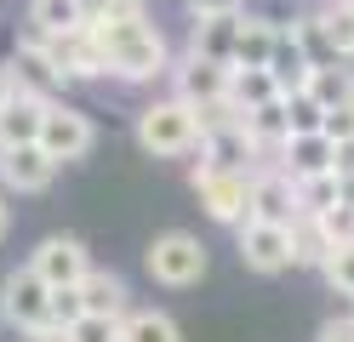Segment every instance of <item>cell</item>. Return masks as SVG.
Segmentation results:
<instances>
[{
    "label": "cell",
    "mask_w": 354,
    "mask_h": 342,
    "mask_svg": "<svg viewBox=\"0 0 354 342\" xmlns=\"http://www.w3.org/2000/svg\"><path fill=\"white\" fill-rule=\"evenodd\" d=\"M12 91H17V86H12V75H6V68H0V108L12 103Z\"/></svg>",
    "instance_id": "obj_42"
},
{
    "label": "cell",
    "mask_w": 354,
    "mask_h": 342,
    "mask_svg": "<svg viewBox=\"0 0 354 342\" xmlns=\"http://www.w3.org/2000/svg\"><path fill=\"white\" fill-rule=\"evenodd\" d=\"M80 314H86V296H80V285H52V331L75 325Z\"/></svg>",
    "instance_id": "obj_33"
},
{
    "label": "cell",
    "mask_w": 354,
    "mask_h": 342,
    "mask_svg": "<svg viewBox=\"0 0 354 342\" xmlns=\"http://www.w3.org/2000/svg\"><path fill=\"white\" fill-rule=\"evenodd\" d=\"M189 6V17H212V12H240L246 0H183Z\"/></svg>",
    "instance_id": "obj_36"
},
{
    "label": "cell",
    "mask_w": 354,
    "mask_h": 342,
    "mask_svg": "<svg viewBox=\"0 0 354 342\" xmlns=\"http://www.w3.org/2000/svg\"><path fill=\"white\" fill-rule=\"evenodd\" d=\"M315 217H320V228H326L331 245H348V240H354V205H348V200L326 205V211H315Z\"/></svg>",
    "instance_id": "obj_34"
},
{
    "label": "cell",
    "mask_w": 354,
    "mask_h": 342,
    "mask_svg": "<svg viewBox=\"0 0 354 342\" xmlns=\"http://www.w3.org/2000/svg\"><path fill=\"white\" fill-rule=\"evenodd\" d=\"M92 29L109 46V75L115 80L149 86V80L171 75V46L149 23V12H103V6H92Z\"/></svg>",
    "instance_id": "obj_1"
},
{
    "label": "cell",
    "mask_w": 354,
    "mask_h": 342,
    "mask_svg": "<svg viewBox=\"0 0 354 342\" xmlns=\"http://www.w3.org/2000/svg\"><path fill=\"white\" fill-rule=\"evenodd\" d=\"M315 342H354V319H326L315 331Z\"/></svg>",
    "instance_id": "obj_37"
},
{
    "label": "cell",
    "mask_w": 354,
    "mask_h": 342,
    "mask_svg": "<svg viewBox=\"0 0 354 342\" xmlns=\"http://www.w3.org/2000/svg\"><path fill=\"white\" fill-rule=\"evenodd\" d=\"M274 40H280V23H274V17H246V12H240V40H234V63L269 68V57H274Z\"/></svg>",
    "instance_id": "obj_20"
},
{
    "label": "cell",
    "mask_w": 354,
    "mask_h": 342,
    "mask_svg": "<svg viewBox=\"0 0 354 342\" xmlns=\"http://www.w3.org/2000/svg\"><path fill=\"white\" fill-rule=\"evenodd\" d=\"M348 6H354V0H348Z\"/></svg>",
    "instance_id": "obj_45"
},
{
    "label": "cell",
    "mask_w": 354,
    "mask_h": 342,
    "mask_svg": "<svg viewBox=\"0 0 354 342\" xmlns=\"http://www.w3.org/2000/svg\"><path fill=\"white\" fill-rule=\"evenodd\" d=\"M86 17H92V6H86V0H29V29H40V35L80 29Z\"/></svg>",
    "instance_id": "obj_25"
},
{
    "label": "cell",
    "mask_w": 354,
    "mask_h": 342,
    "mask_svg": "<svg viewBox=\"0 0 354 342\" xmlns=\"http://www.w3.org/2000/svg\"><path fill=\"white\" fill-rule=\"evenodd\" d=\"M40 35V29H35ZM46 40V52H52V63L63 68V80H103L109 75V46L97 40V29H92V17L80 23V29H63V35H40Z\"/></svg>",
    "instance_id": "obj_6"
},
{
    "label": "cell",
    "mask_w": 354,
    "mask_h": 342,
    "mask_svg": "<svg viewBox=\"0 0 354 342\" xmlns=\"http://www.w3.org/2000/svg\"><path fill=\"white\" fill-rule=\"evenodd\" d=\"M57 177V160L40 143H12L0 149V189L6 194H46Z\"/></svg>",
    "instance_id": "obj_11"
},
{
    "label": "cell",
    "mask_w": 354,
    "mask_h": 342,
    "mask_svg": "<svg viewBox=\"0 0 354 342\" xmlns=\"http://www.w3.org/2000/svg\"><path fill=\"white\" fill-rule=\"evenodd\" d=\"M292 251H297V268H326V257H331V240H326V228H320V217H297L292 222Z\"/></svg>",
    "instance_id": "obj_26"
},
{
    "label": "cell",
    "mask_w": 354,
    "mask_h": 342,
    "mask_svg": "<svg viewBox=\"0 0 354 342\" xmlns=\"http://www.w3.org/2000/svg\"><path fill=\"white\" fill-rule=\"evenodd\" d=\"M229 68H234V63H212V57L183 52V63H171V97H183L189 108L229 97Z\"/></svg>",
    "instance_id": "obj_14"
},
{
    "label": "cell",
    "mask_w": 354,
    "mask_h": 342,
    "mask_svg": "<svg viewBox=\"0 0 354 342\" xmlns=\"http://www.w3.org/2000/svg\"><path fill=\"white\" fill-rule=\"evenodd\" d=\"M234 40H240V12H212V17H194L189 52L212 63H234Z\"/></svg>",
    "instance_id": "obj_15"
},
{
    "label": "cell",
    "mask_w": 354,
    "mask_h": 342,
    "mask_svg": "<svg viewBox=\"0 0 354 342\" xmlns=\"http://www.w3.org/2000/svg\"><path fill=\"white\" fill-rule=\"evenodd\" d=\"M80 296H86V308L92 314H126L131 308V291L115 268H86V280H80Z\"/></svg>",
    "instance_id": "obj_21"
},
{
    "label": "cell",
    "mask_w": 354,
    "mask_h": 342,
    "mask_svg": "<svg viewBox=\"0 0 354 342\" xmlns=\"http://www.w3.org/2000/svg\"><path fill=\"white\" fill-rule=\"evenodd\" d=\"M234 251L252 274H286L297 268V251H292V222H263V217H246L234 228Z\"/></svg>",
    "instance_id": "obj_5"
},
{
    "label": "cell",
    "mask_w": 354,
    "mask_h": 342,
    "mask_svg": "<svg viewBox=\"0 0 354 342\" xmlns=\"http://www.w3.org/2000/svg\"><path fill=\"white\" fill-rule=\"evenodd\" d=\"M138 143L143 154L154 160H177V154H194L201 149V120H194V108L183 97H160V103H149L138 114Z\"/></svg>",
    "instance_id": "obj_2"
},
{
    "label": "cell",
    "mask_w": 354,
    "mask_h": 342,
    "mask_svg": "<svg viewBox=\"0 0 354 342\" xmlns=\"http://www.w3.org/2000/svg\"><path fill=\"white\" fill-rule=\"evenodd\" d=\"M240 120H246V137L257 143V160H274V154H280V143L292 137V120H286V97L263 103V108H246Z\"/></svg>",
    "instance_id": "obj_19"
},
{
    "label": "cell",
    "mask_w": 354,
    "mask_h": 342,
    "mask_svg": "<svg viewBox=\"0 0 354 342\" xmlns=\"http://www.w3.org/2000/svg\"><path fill=\"white\" fill-rule=\"evenodd\" d=\"M286 120H292V137L297 131H320L326 126V108L315 103V91H292V97H286Z\"/></svg>",
    "instance_id": "obj_31"
},
{
    "label": "cell",
    "mask_w": 354,
    "mask_h": 342,
    "mask_svg": "<svg viewBox=\"0 0 354 342\" xmlns=\"http://www.w3.org/2000/svg\"><path fill=\"white\" fill-rule=\"evenodd\" d=\"M337 205V171H315V177H297V211H326Z\"/></svg>",
    "instance_id": "obj_29"
},
{
    "label": "cell",
    "mask_w": 354,
    "mask_h": 342,
    "mask_svg": "<svg viewBox=\"0 0 354 342\" xmlns=\"http://www.w3.org/2000/svg\"><path fill=\"white\" fill-rule=\"evenodd\" d=\"M331 143H343V137H354V103H337V108H326V126H320Z\"/></svg>",
    "instance_id": "obj_35"
},
{
    "label": "cell",
    "mask_w": 354,
    "mask_h": 342,
    "mask_svg": "<svg viewBox=\"0 0 354 342\" xmlns=\"http://www.w3.org/2000/svg\"><path fill=\"white\" fill-rule=\"evenodd\" d=\"M348 63H354V57H348Z\"/></svg>",
    "instance_id": "obj_46"
},
{
    "label": "cell",
    "mask_w": 354,
    "mask_h": 342,
    "mask_svg": "<svg viewBox=\"0 0 354 342\" xmlns=\"http://www.w3.org/2000/svg\"><path fill=\"white\" fill-rule=\"evenodd\" d=\"M269 75L280 80V97H292V91H308V75H315V57L303 52V40L297 35H286L274 40V57H269Z\"/></svg>",
    "instance_id": "obj_18"
},
{
    "label": "cell",
    "mask_w": 354,
    "mask_h": 342,
    "mask_svg": "<svg viewBox=\"0 0 354 342\" xmlns=\"http://www.w3.org/2000/svg\"><path fill=\"white\" fill-rule=\"evenodd\" d=\"M0 325L24 336H52V285L29 263L0 280Z\"/></svg>",
    "instance_id": "obj_3"
},
{
    "label": "cell",
    "mask_w": 354,
    "mask_h": 342,
    "mask_svg": "<svg viewBox=\"0 0 354 342\" xmlns=\"http://www.w3.org/2000/svg\"><path fill=\"white\" fill-rule=\"evenodd\" d=\"M149 280L154 285H166V291H183V285H201L206 280V245H201V234H183V228H171V234H160L149 245Z\"/></svg>",
    "instance_id": "obj_4"
},
{
    "label": "cell",
    "mask_w": 354,
    "mask_h": 342,
    "mask_svg": "<svg viewBox=\"0 0 354 342\" xmlns=\"http://www.w3.org/2000/svg\"><path fill=\"white\" fill-rule=\"evenodd\" d=\"M86 6H92V0H86Z\"/></svg>",
    "instance_id": "obj_44"
},
{
    "label": "cell",
    "mask_w": 354,
    "mask_h": 342,
    "mask_svg": "<svg viewBox=\"0 0 354 342\" xmlns=\"http://www.w3.org/2000/svg\"><path fill=\"white\" fill-rule=\"evenodd\" d=\"M40 120H46V97H29V91H12V103L0 108V149L12 143H35Z\"/></svg>",
    "instance_id": "obj_17"
},
{
    "label": "cell",
    "mask_w": 354,
    "mask_h": 342,
    "mask_svg": "<svg viewBox=\"0 0 354 342\" xmlns=\"http://www.w3.org/2000/svg\"><path fill=\"white\" fill-rule=\"evenodd\" d=\"M331 171H354V137H343L337 154H331Z\"/></svg>",
    "instance_id": "obj_38"
},
{
    "label": "cell",
    "mask_w": 354,
    "mask_h": 342,
    "mask_svg": "<svg viewBox=\"0 0 354 342\" xmlns=\"http://www.w3.org/2000/svg\"><path fill=\"white\" fill-rule=\"evenodd\" d=\"M40 149H46L57 166H69V160H86L92 154V143H97V126H92V114H80V108H69V103H46V120H40V137H35Z\"/></svg>",
    "instance_id": "obj_7"
},
{
    "label": "cell",
    "mask_w": 354,
    "mask_h": 342,
    "mask_svg": "<svg viewBox=\"0 0 354 342\" xmlns=\"http://www.w3.org/2000/svg\"><path fill=\"white\" fill-rule=\"evenodd\" d=\"M331 154H337V143L326 131H297L280 143V166L292 177H315V171H331Z\"/></svg>",
    "instance_id": "obj_16"
},
{
    "label": "cell",
    "mask_w": 354,
    "mask_h": 342,
    "mask_svg": "<svg viewBox=\"0 0 354 342\" xmlns=\"http://www.w3.org/2000/svg\"><path fill=\"white\" fill-rule=\"evenodd\" d=\"M194 194H201L212 222L240 228L252 211V171H194Z\"/></svg>",
    "instance_id": "obj_8"
},
{
    "label": "cell",
    "mask_w": 354,
    "mask_h": 342,
    "mask_svg": "<svg viewBox=\"0 0 354 342\" xmlns=\"http://www.w3.org/2000/svg\"><path fill=\"white\" fill-rule=\"evenodd\" d=\"M120 342H183V331H177V319L166 308H126Z\"/></svg>",
    "instance_id": "obj_22"
},
{
    "label": "cell",
    "mask_w": 354,
    "mask_h": 342,
    "mask_svg": "<svg viewBox=\"0 0 354 342\" xmlns=\"http://www.w3.org/2000/svg\"><path fill=\"white\" fill-rule=\"evenodd\" d=\"M6 75H12V86H17V91H29V97H46V103L57 97L63 86H69V80H63V68L52 63L46 40H40L35 29L17 40V52H12V63H6Z\"/></svg>",
    "instance_id": "obj_9"
},
{
    "label": "cell",
    "mask_w": 354,
    "mask_h": 342,
    "mask_svg": "<svg viewBox=\"0 0 354 342\" xmlns=\"http://www.w3.org/2000/svg\"><path fill=\"white\" fill-rule=\"evenodd\" d=\"M12 234V205H6V189H0V240Z\"/></svg>",
    "instance_id": "obj_41"
},
{
    "label": "cell",
    "mask_w": 354,
    "mask_h": 342,
    "mask_svg": "<svg viewBox=\"0 0 354 342\" xmlns=\"http://www.w3.org/2000/svg\"><path fill=\"white\" fill-rule=\"evenodd\" d=\"M252 166H263V160H257V143L246 137V120L201 131V166L194 171H252Z\"/></svg>",
    "instance_id": "obj_13"
},
{
    "label": "cell",
    "mask_w": 354,
    "mask_h": 342,
    "mask_svg": "<svg viewBox=\"0 0 354 342\" xmlns=\"http://www.w3.org/2000/svg\"><path fill=\"white\" fill-rule=\"evenodd\" d=\"M103 12H149V0H92Z\"/></svg>",
    "instance_id": "obj_39"
},
{
    "label": "cell",
    "mask_w": 354,
    "mask_h": 342,
    "mask_svg": "<svg viewBox=\"0 0 354 342\" xmlns=\"http://www.w3.org/2000/svg\"><path fill=\"white\" fill-rule=\"evenodd\" d=\"M348 57H331V63H315L308 75V91H315L320 108H337V103H354V68H343Z\"/></svg>",
    "instance_id": "obj_24"
},
{
    "label": "cell",
    "mask_w": 354,
    "mask_h": 342,
    "mask_svg": "<svg viewBox=\"0 0 354 342\" xmlns=\"http://www.w3.org/2000/svg\"><path fill=\"white\" fill-rule=\"evenodd\" d=\"M35 342H63V331H52V336H35Z\"/></svg>",
    "instance_id": "obj_43"
},
{
    "label": "cell",
    "mask_w": 354,
    "mask_h": 342,
    "mask_svg": "<svg viewBox=\"0 0 354 342\" xmlns=\"http://www.w3.org/2000/svg\"><path fill=\"white\" fill-rule=\"evenodd\" d=\"M229 97H234V108H263V103L280 97V80L269 75V68L234 63V68H229Z\"/></svg>",
    "instance_id": "obj_23"
},
{
    "label": "cell",
    "mask_w": 354,
    "mask_h": 342,
    "mask_svg": "<svg viewBox=\"0 0 354 342\" xmlns=\"http://www.w3.org/2000/svg\"><path fill=\"white\" fill-rule=\"evenodd\" d=\"M63 342H120V314H92L86 308L75 325H63Z\"/></svg>",
    "instance_id": "obj_27"
},
{
    "label": "cell",
    "mask_w": 354,
    "mask_h": 342,
    "mask_svg": "<svg viewBox=\"0 0 354 342\" xmlns=\"http://www.w3.org/2000/svg\"><path fill=\"white\" fill-rule=\"evenodd\" d=\"M29 268H35L46 285H80L86 268H92V251H86L75 234H46V240L29 251Z\"/></svg>",
    "instance_id": "obj_12"
},
{
    "label": "cell",
    "mask_w": 354,
    "mask_h": 342,
    "mask_svg": "<svg viewBox=\"0 0 354 342\" xmlns=\"http://www.w3.org/2000/svg\"><path fill=\"white\" fill-rule=\"evenodd\" d=\"M292 35L303 40V52L315 57V63H331L337 52H331V40H326V23H320V12L315 17H292Z\"/></svg>",
    "instance_id": "obj_32"
},
{
    "label": "cell",
    "mask_w": 354,
    "mask_h": 342,
    "mask_svg": "<svg viewBox=\"0 0 354 342\" xmlns=\"http://www.w3.org/2000/svg\"><path fill=\"white\" fill-rule=\"evenodd\" d=\"M326 285L337 291V296H354V240L348 245H331V257H326Z\"/></svg>",
    "instance_id": "obj_30"
},
{
    "label": "cell",
    "mask_w": 354,
    "mask_h": 342,
    "mask_svg": "<svg viewBox=\"0 0 354 342\" xmlns=\"http://www.w3.org/2000/svg\"><path fill=\"white\" fill-rule=\"evenodd\" d=\"M320 23H326L331 52H337V57H354V6H348V0H331V6L320 12Z\"/></svg>",
    "instance_id": "obj_28"
},
{
    "label": "cell",
    "mask_w": 354,
    "mask_h": 342,
    "mask_svg": "<svg viewBox=\"0 0 354 342\" xmlns=\"http://www.w3.org/2000/svg\"><path fill=\"white\" fill-rule=\"evenodd\" d=\"M246 217H263V222H297V177L280 166V160H263L252 166V211Z\"/></svg>",
    "instance_id": "obj_10"
},
{
    "label": "cell",
    "mask_w": 354,
    "mask_h": 342,
    "mask_svg": "<svg viewBox=\"0 0 354 342\" xmlns=\"http://www.w3.org/2000/svg\"><path fill=\"white\" fill-rule=\"evenodd\" d=\"M337 200L354 205V171H337Z\"/></svg>",
    "instance_id": "obj_40"
}]
</instances>
